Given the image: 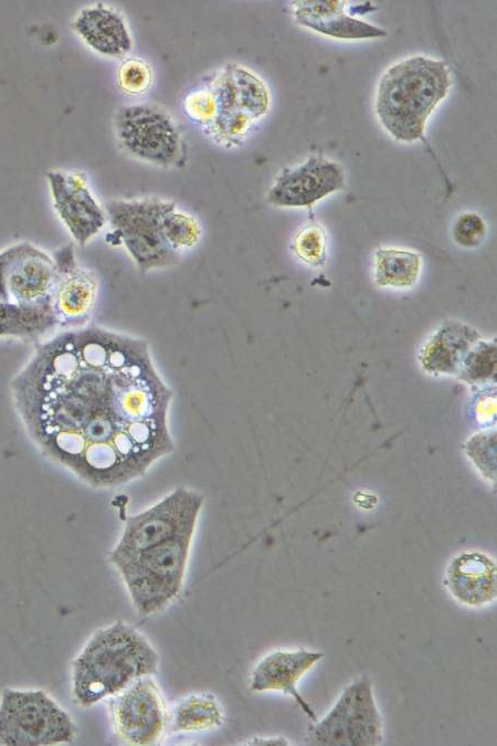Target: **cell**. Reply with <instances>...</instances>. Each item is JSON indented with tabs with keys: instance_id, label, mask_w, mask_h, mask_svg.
Returning a JSON list of instances; mask_svg holds the SVG:
<instances>
[{
	"instance_id": "6da1fadb",
	"label": "cell",
	"mask_w": 497,
	"mask_h": 746,
	"mask_svg": "<svg viewBox=\"0 0 497 746\" xmlns=\"http://www.w3.org/2000/svg\"><path fill=\"white\" fill-rule=\"evenodd\" d=\"M12 389L45 450L89 484L128 483L175 450L173 392L140 338L70 328L38 348Z\"/></svg>"
},
{
	"instance_id": "7a4b0ae2",
	"label": "cell",
	"mask_w": 497,
	"mask_h": 746,
	"mask_svg": "<svg viewBox=\"0 0 497 746\" xmlns=\"http://www.w3.org/2000/svg\"><path fill=\"white\" fill-rule=\"evenodd\" d=\"M159 654L131 624L117 620L96 630L72 661V692L76 703L91 707L135 680L154 675Z\"/></svg>"
},
{
	"instance_id": "3957f363",
	"label": "cell",
	"mask_w": 497,
	"mask_h": 746,
	"mask_svg": "<svg viewBox=\"0 0 497 746\" xmlns=\"http://www.w3.org/2000/svg\"><path fill=\"white\" fill-rule=\"evenodd\" d=\"M452 86L444 61L411 56L389 67L379 81L376 113L399 141L423 138L426 120Z\"/></svg>"
},
{
	"instance_id": "277c9868",
	"label": "cell",
	"mask_w": 497,
	"mask_h": 746,
	"mask_svg": "<svg viewBox=\"0 0 497 746\" xmlns=\"http://www.w3.org/2000/svg\"><path fill=\"white\" fill-rule=\"evenodd\" d=\"M195 528L114 563L140 617L162 612L183 589Z\"/></svg>"
},
{
	"instance_id": "5b68a950",
	"label": "cell",
	"mask_w": 497,
	"mask_h": 746,
	"mask_svg": "<svg viewBox=\"0 0 497 746\" xmlns=\"http://www.w3.org/2000/svg\"><path fill=\"white\" fill-rule=\"evenodd\" d=\"M177 206L159 198L109 200L104 206L112 227L109 241L123 244L140 272L177 263L179 252L162 232L163 216Z\"/></svg>"
},
{
	"instance_id": "8992f818",
	"label": "cell",
	"mask_w": 497,
	"mask_h": 746,
	"mask_svg": "<svg viewBox=\"0 0 497 746\" xmlns=\"http://www.w3.org/2000/svg\"><path fill=\"white\" fill-rule=\"evenodd\" d=\"M76 734L77 728L70 714L44 691L3 690L0 700V744H71Z\"/></svg>"
},
{
	"instance_id": "52a82bcc",
	"label": "cell",
	"mask_w": 497,
	"mask_h": 746,
	"mask_svg": "<svg viewBox=\"0 0 497 746\" xmlns=\"http://www.w3.org/2000/svg\"><path fill=\"white\" fill-rule=\"evenodd\" d=\"M115 133L123 149L139 160L171 167L183 159L182 133L172 116L158 105L120 107L115 115Z\"/></svg>"
},
{
	"instance_id": "ba28073f",
	"label": "cell",
	"mask_w": 497,
	"mask_h": 746,
	"mask_svg": "<svg viewBox=\"0 0 497 746\" xmlns=\"http://www.w3.org/2000/svg\"><path fill=\"white\" fill-rule=\"evenodd\" d=\"M203 503L201 493L181 486L128 517L109 561L114 564L183 530L195 528Z\"/></svg>"
},
{
	"instance_id": "9c48e42d",
	"label": "cell",
	"mask_w": 497,
	"mask_h": 746,
	"mask_svg": "<svg viewBox=\"0 0 497 746\" xmlns=\"http://www.w3.org/2000/svg\"><path fill=\"white\" fill-rule=\"evenodd\" d=\"M109 712L116 736L129 745L160 744L168 729L166 701L152 675L109 697Z\"/></svg>"
},
{
	"instance_id": "30bf717a",
	"label": "cell",
	"mask_w": 497,
	"mask_h": 746,
	"mask_svg": "<svg viewBox=\"0 0 497 746\" xmlns=\"http://www.w3.org/2000/svg\"><path fill=\"white\" fill-rule=\"evenodd\" d=\"M313 735L321 745L368 746L382 742V718L368 677L357 680L342 692Z\"/></svg>"
},
{
	"instance_id": "8fae6325",
	"label": "cell",
	"mask_w": 497,
	"mask_h": 746,
	"mask_svg": "<svg viewBox=\"0 0 497 746\" xmlns=\"http://www.w3.org/2000/svg\"><path fill=\"white\" fill-rule=\"evenodd\" d=\"M59 277L54 255L22 241L0 251V302L52 303Z\"/></svg>"
},
{
	"instance_id": "7c38bea8",
	"label": "cell",
	"mask_w": 497,
	"mask_h": 746,
	"mask_svg": "<svg viewBox=\"0 0 497 746\" xmlns=\"http://www.w3.org/2000/svg\"><path fill=\"white\" fill-rule=\"evenodd\" d=\"M45 177L56 213L74 241L84 246L104 228L105 208L91 191L84 172L54 169Z\"/></svg>"
},
{
	"instance_id": "4fadbf2b",
	"label": "cell",
	"mask_w": 497,
	"mask_h": 746,
	"mask_svg": "<svg viewBox=\"0 0 497 746\" xmlns=\"http://www.w3.org/2000/svg\"><path fill=\"white\" fill-rule=\"evenodd\" d=\"M345 187L342 167L322 156H310L300 165L285 168L275 179L266 200L275 207H310Z\"/></svg>"
},
{
	"instance_id": "5bb4252c",
	"label": "cell",
	"mask_w": 497,
	"mask_h": 746,
	"mask_svg": "<svg viewBox=\"0 0 497 746\" xmlns=\"http://www.w3.org/2000/svg\"><path fill=\"white\" fill-rule=\"evenodd\" d=\"M53 255L59 266V277L52 304L59 325L70 328L85 326L96 302V275L76 262L70 245Z\"/></svg>"
},
{
	"instance_id": "9a60e30c",
	"label": "cell",
	"mask_w": 497,
	"mask_h": 746,
	"mask_svg": "<svg viewBox=\"0 0 497 746\" xmlns=\"http://www.w3.org/2000/svg\"><path fill=\"white\" fill-rule=\"evenodd\" d=\"M324 656L321 652L305 649L274 651L254 666L250 676L253 692L277 691L295 698L309 718L316 715L297 691V683Z\"/></svg>"
},
{
	"instance_id": "2e32d148",
	"label": "cell",
	"mask_w": 497,
	"mask_h": 746,
	"mask_svg": "<svg viewBox=\"0 0 497 746\" xmlns=\"http://www.w3.org/2000/svg\"><path fill=\"white\" fill-rule=\"evenodd\" d=\"M73 30L95 52L119 59L133 48L125 18L114 8L95 3L83 8L72 22Z\"/></svg>"
},
{
	"instance_id": "e0dca14e",
	"label": "cell",
	"mask_w": 497,
	"mask_h": 746,
	"mask_svg": "<svg viewBox=\"0 0 497 746\" xmlns=\"http://www.w3.org/2000/svg\"><path fill=\"white\" fill-rule=\"evenodd\" d=\"M445 582L461 603L485 606L496 599V564L478 551L462 553L450 563Z\"/></svg>"
},
{
	"instance_id": "ac0fdd59",
	"label": "cell",
	"mask_w": 497,
	"mask_h": 746,
	"mask_svg": "<svg viewBox=\"0 0 497 746\" xmlns=\"http://www.w3.org/2000/svg\"><path fill=\"white\" fill-rule=\"evenodd\" d=\"M345 1H294L293 14L303 27L337 39L382 38L387 32L345 12Z\"/></svg>"
},
{
	"instance_id": "d6986e66",
	"label": "cell",
	"mask_w": 497,
	"mask_h": 746,
	"mask_svg": "<svg viewBox=\"0 0 497 746\" xmlns=\"http://www.w3.org/2000/svg\"><path fill=\"white\" fill-rule=\"evenodd\" d=\"M479 342V334L469 326L448 323L423 348L420 358L422 366L432 374H457L462 377Z\"/></svg>"
},
{
	"instance_id": "ffe728a7",
	"label": "cell",
	"mask_w": 497,
	"mask_h": 746,
	"mask_svg": "<svg viewBox=\"0 0 497 746\" xmlns=\"http://www.w3.org/2000/svg\"><path fill=\"white\" fill-rule=\"evenodd\" d=\"M224 712L219 700L209 692H194L181 698L169 713L171 733L205 732L221 726Z\"/></svg>"
},
{
	"instance_id": "44dd1931",
	"label": "cell",
	"mask_w": 497,
	"mask_h": 746,
	"mask_svg": "<svg viewBox=\"0 0 497 746\" xmlns=\"http://www.w3.org/2000/svg\"><path fill=\"white\" fill-rule=\"evenodd\" d=\"M57 325L52 303L0 302V337L34 338L51 332Z\"/></svg>"
},
{
	"instance_id": "7402d4cb",
	"label": "cell",
	"mask_w": 497,
	"mask_h": 746,
	"mask_svg": "<svg viewBox=\"0 0 497 746\" xmlns=\"http://www.w3.org/2000/svg\"><path fill=\"white\" fill-rule=\"evenodd\" d=\"M420 254L399 249H378L374 253V282L379 286L408 288L419 280Z\"/></svg>"
},
{
	"instance_id": "603a6c76",
	"label": "cell",
	"mask_w": 497,
	"mask_h": 746,
	"mask_svg": "<svg viewBox=\"0 0 497 746\" xmlns=\"http://www.w3.org/2000/svg\"><path fill=\"white\" fill-rule=\"evenodd\" d=\"M229 67L240 112L252 122L265 115L269 107V94L264 82L244 67Z\"/></svg>"
},
{
	"instance_id": "cb8c5ba5",
	"label": "cell",
	"mask_w": 497,
	"mask_h": 746,
	"mask_svg": "<svg viewBox=\"0 0 497 746\" xmlns=\"http://www.w3.org/2000/svg\"><path fill=\"white\" fill-rule=\"evenodd\" d=\"M162 232L168 243L178 252L193 248L201 238V227L197 218L177 206L163 216Z\"/></svg>"
},
{
	"instance_id": "d4e9b609",
	"label": "cell",
	"mask_w": 497,
	"mask_h": 746,
	"mask_svg": "<svg viewBox=\"0 0 497 746\" xmlns=\"http://www.w3.org/2000/svg\"><path fill=\"white\" fill-rule=\"evenodd\" d=\"M292 248L303 262L321 266L326 261L327 234L319 223L308 222L294 235Z\"/></svg>"
},
{
	"instance_id": "484cf974",
	"label": "cell",
	"mask_w": 497,
	"mask_h": 746,
	"mask_svg": "<svg viewBox=\"0 0 497 746\" xmlns=\"http://www.w3.org/2000/svg\"><path fill=\"white\" fill-rule=\"evenodd\" d=\"M151 82V67L144 60L127 59L118 67L117 83L127 94H141L150 87Z\"/></svg>"
},
{
	"instance_id": "4316f807",
	"label": "cell",
	"mask_w": 497,
	"mask_h": 746,
	"mask_svg": "<svg viewBox=\"0 0 497 746\" xmlns=\"http://www.w3.org/2000/svg\"><path fill=\"white\" fill-rule=\"evenodd\" d=\"M454 241L463 248H476L486 237V223L474 212L461 214L452 230Z\"/></svg>"
},
{
	"instance_id": "83f0119b",
	"label": "cell",
	"mask_w": 497,
	"mask_h": 746,
	"mask_svg": "<svg viewBox=\"0 0 497 746\" xmlns=\"http://www.w3.org/2000/svg\"><path fill=\"white\" fill-rule=\"evenodd\" d=\"M495 434H478L467 443V453L485 474L494 477L495 464Z\"/></svg>"
},
{
	"instance_id": "f1b7e54d",
	"label": "cell",
	"mask_w": 497,
	"mask_h": 746,
	"mask_svg": "<svg viewBox=\"0 0 497 746\" xmlns=\"http://www.w3.org/2000/svg\"><path fill=\"white\" fill-rule=\"evenodd\" d=\"M186 108L190 116L203 123H212L216 114L213 95L208 91H199L191 94L187 98Z\"/></svg>"
},
{
	"instance_id": "f546056e",
	"label": "cell",
	"mask_w": 497,
	"mask_h": 746,
	"mask_svg": "<svg viewBox=\"0 0 497 746\" xmlns=\"http://www.w3.org/2000/svg\"><path fill=\"white\" fill-rule=\"evenodd\" d=\"M248 743H251V744H261V745H263V744H271V745H272V744H277V745H279V744H284V743H286V742H285L283 738H276V739H275V738H272V739H264V738L256 739V738H255V739H253V740H251V742H248Z\"/></svg>"
}]
</instances>
